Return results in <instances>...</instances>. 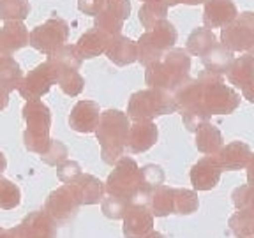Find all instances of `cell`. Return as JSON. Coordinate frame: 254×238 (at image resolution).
Returning <instances> with one entry per match:
<instances>
[{"instance_id": "6da1fadb", "label": "cell", "mask_w": 254, "mask_h": 238, "mask_svg": "<svg viewBox=\"0 0 254 238\" xmlns=\"http://www.w3.org/2000/svg\"><path fill=\"white\" fill-rule=\"evenodd\" d=\"M189 52L182 50V48H171L157 62L147 67V71H145V83L150 88L175 92L189 79Z\"/></svg>"}, {"instance_id": "7a4b0ae2", "label": "cell", "mask_w": 254, "mask_h": 238, "mask_svg": "<svg viewBox=\"0 0 254 238\" xmlns=\"http://www.w3.org/2000/svg\"><path fill=\"white\" fill-rule=\"evenodd\" d=\"M129 129H131V120L124 111L108 110L101 113L95 134L101 145V157L106 164H117V161L127 150Z\"/></svg>"}, {"instance_id": "3957f363", "label": "cell", "mask_w": 254, "mask_h": 238, "mask_svg": "<svg viewBox=\"0 0 254 238\" xmlns=\"http://www.w3.org/2000/svg\"><path fill=\"white\" fill-rule=\"evenodd\" d=\"M179 110L175 92L147 88L134 92L127 104V115L132 120H152L155 117L171 115Z\"/></svg>"}, {"instance_id": "277c9868", "label": "cell", "mask_w": 254, "mask_h": 238, "mask_svg": "<svg viewBox=\"0 0 254 238\" xmlns=\"http://www.w3.org/2000/svg\"><path fill=\"white\" fill-rule=\"evenodd\" d=\"M27 122V131L23 134L25 148L28 152L43 155L50 148V127H52V113L43 101H27L21 110Z\"/></svg>"}, {"instance_id": "5b68a950", "label": "cell", "mask_w": 254, "mask_h": 238, "mask_svg": "<svg viewBox=\"0 0 254 238\" xmlns=\"http://www.w3.org/2000/svg\"><path fill=\"white\" fill-rule=\"evenodd\" d=\"M177 28L171 21L163 20L155 27L147 30L138 41V62H141L145 67L157 62L168 50L175 46L177 43Z\"/></svg>"}, {"instance_id": "8992f818", "label": "cell", "mask_w": 254, "mask_h": 238, "mask_svg": "<svg viewBox=\"0 0 254 238\" xmlns=\"http://www.w3.org/2000/svg\"><path fill=\"white\" fill-rule=\"evenodd\" d=\"M203 83V106L210 115H230L240 104V95L224 83L219 74L205 71L199 76Z\"/></svg>"}, {"instance_id": "52a82bcc", "label": "cell", "mask_w": 254, "mask_h": 238, "mask_svg": "<svg viewBox=\"0 0 254 238\" xmlns=\"http://www.w3.org/2000/svg\"><path fill=\"white\" fill-rule=\"evenodd\" d=\"M106 192L110 196L132 199L139 189L145 187L141 170L132 157H120L106 180Z\"/></svg>"}, {"instance_id": "ba28073f", "label": "cell", "mask_w": 254, "mask_h": 238, "mask_svg": "<svg viewBox=\"0 0 254 238\" xmlns=\"http://www.w3.org/2000/svg\"><path fill=\"white\" fill-rule=\"evenodd\" d=\"M69 37V25L62 18H50L30 32V46L44 55H52Z\"/></svg>"}, {"instance_id": "9c48e42d", "label": "cell", "mask_w": 254, "mask_h": 238, "mask_svg": "<svg viewBox=\"0 0 254 238\" xmlns=\"http://www.w3.org/2000/svg\"><path fill=\"white\" fill-rule=\"evenodd\" d=\"M221 41L231 52H249L254 44V12L238 14L221 30Z\"/></svg>"}, {"instance_id": "30bf717a", "label": "cell", "mask_w": 254, "mask_h": 238, "mask_svg": "<svg viewBox=\"0 0 254 238\" xmlns=\"http://www.w3.org/2000/svg\"><path fill=\"white\" fill-rule=\"evenodd\" d=\"M79 206H81V201H79L78 194H76L74 185L65 183V185L50 192L46 205H44V210L52 215V219L57 224H65L78 214Z\"/></svg>"}, {"instance_id": "8fae6325", "label": "cell", "mask_w": 254, "mask_h": 238, "mask_svg": "<svg viewBox=\"0 0 254 238\" xmlns=\"http://www.w3.org/2000/svg\"><path fill=\"white\" fill-rule=\"evenodd\" d=\"M57 83V74L55 69L52 67V63L43 62L39 63L37 67H34L21 81L20 88V95L27 101H37L41 99L43 95H46L50 92V88Z\"/></svg>"}, {"instance_id": "7c38bea8", "label": "cell", "mask_w": 254, "mask_h": 238, "mask_svg": "<svg viewBox=\"0 0 254 238\" xmlns=\"http://www.w3.org/2000/svg\"><path fill=\"white\" fill-rule=\"evenodd\" d=\"M228 81L240 88L244 97L254 104V57L242 55L235 59L228 71Z\"/></svg>"}, {"instance_id": "4fadbf2b", "label": "cell", "mask_w": 254, "mask_h": 238, "mask_svg": "<svg viewBox=\"0 0 254 238\" xmlns=\"http://www.w3.org/2000/svg\"><path fill=\"white\" fill-rule=\"evenodd\" d=\"M154 228V215L147 205H131L124 215V237L147 238Z\"/></svg>"}, {"instance_id": "5bb4252c", "label": "cell", "mask_w": 254, "mask_h": 238, "mask_svg": "<svg viewBox=\"0 0 254 238\" xmlns=\"http://www.w3.org/2000/svg\"><path fill=\"white\" fill-rule=\"evenodd\" d=\"M157 125L152 120H134L127 136V152L129 154H141L147 152L157 143Z\"/></svg>"}, {"instance_id": "9a60e30c", "label": "cell", "mask_w": 254, "mask_h": 238, "mask_svg": "<svg viewBox=\"0 0 254 238\" xmlns=\"http://www.w3.org/2000/svg\"><path fill=\"white\" fill-rule=\"evenodd\" d=\"M222 166L219 164L217 157L206 155L199 159L190 170V183L196 190H210L221 180Z\"/></svg>"}, {"instance_id": "2e32d148", "label": "cell", "mask_w": 254, "mask_h": 238, "mask_svg": "<svg viewBox=\"0 0 254 238\" xmlns=\"http://www.w3.org/2000/svg\"><path fill=\"white\" fill-rule=\"evenodd\" d=\"M23 238H57V222L46 210H36L28 214L18 224Z\"/></svg>"}, {"instance_id": "e0dca14e", "label": "cell", "mask_w": 254, "mask_h": 238, "mask_svg": "<svg viewBox=\"0 0 254 238\" xmlns=\"http://www.w3.org/2000/svg\"><path fill=\"white\" fill-rule=\"evenodd\" d=\"M99 119H101L99 104L94 103V101H79L71 110L69 125H71L72 131L88 134V132H95Z\"/></svg>"}, {"instance_id": "ac0fdd59", "label": "cell", "mask_w": 254, "mask_h": 238, "mask_svg": "<svg viewBox=\"0 0 254 238\" xmlns=\"http://www.w3.org/2000/svg\"><path fill=\"white\" fill-rule=\"evenodd\" d=\"M30 44V34L21 21H5L0 28V60Z\"/></svg>"}, {"instance_id": "d6986e66", "label": "cell", "mask_w": 254, "mask_h": 238, "mask_svg": "<svg viewBox=\"0 0 254 238\" xmlns=\"http://www.w3.org/2000/svg\"><path fill=\"white\" fill-rule=\"evenodd\" d=\"M238 16L233 0H206L203 23L206 28H224Z\"/></svg>"}, {"instance_id": "ffe728a7", "label": "cell", "mask_w": 254, "mask_h": 238, "mask_svg": "<svg viewBox=\"0 0 254 238\" xmlns=\"http://www.w3.org/2000/svg\"><path fill=\"white\" fill-rule=\"evenodd\" d=\"M251 152L249 145L244 141H231L230 145L222 147L221 152L217 154V161L222 166V170L228 171H238L247 168L251 161Z\"/></svg>"}, {"instance_id": "44dd1931", "label": "cell", "mask_w": 254, "mask_h": 238, "mask_svg": "<svg viewBox=\"0 0 254 238\" xmlns=\"http://www.w3.org/2000/svg\"><path fill=\"white\" fill-rule=\"evenodd\" d=\"M106 55L115 65H120V67L129 65V63L138 60V43H134V41L126 36L111 37Z\"/></svg>"}, {"instance_id": "7402d4cb", "label": "cell", "mask_w": 254, "mask_h": 238, "mask_svg": "<svg viewBox=\"0 0 254 238\" xmlns=\"http://www.w3.org/2000/svg\"><path fill=\"white\" fill-rule=\"evenodd\" d=\"M110 41V36H106L104 32L94 27L92 30L85 32L83 36L79 37L78 43H76V50L81 55V59H94V57H99L101 53H106Z\"/></svg>"}, {"instance_id": "603a6c76", "label": "cell", "mask_w": 254, "mask_h": 238, "mask_svg": "<svg viewBox=\"0 0 254 238\" xmlns=\"http://www.w3.org/2000/svg\"><path fill=\"white\" fill-rule=\"evenodd\" d=\"M71 185H74L81 205H95V203L103 201L104 190H106V187L99 178H95L94 175L88 173H81Z\"/></svg>"}, {"instance_id": "cb8c5ba5", "label": "cell", "mask_w": 254, "mask_h": 238, "mask_svg": "<svg viewBox=\"0 0 254 238\" xmlns=\"http://www.w3.org/2000/svg\"><path fill=\"white\" fill-rule=\"evenodd\" d=\"M201 60L206 71L212 72V74L222 76V74H228L231 63L235 62V57L230 48H226L222 43H219L205 57H201Z\"/></svg>"}, {"instance_id": "d4e9b609", "label": "cell", "mask_w": 254, "mask_h": 238, "mask_svg": "<svg viewBox=\"0 0 254 238\" xmlns=\"http://www.w3.org/2000/svg\"><path fill=\"white\" fill-rule=\"evenodd\" d=\"M147 206L155 217H166L170 214H175V189L164 183L154 187Z\"/></svg>"}, {"instance_id": "484cf974", "label": "cell", "mask_w": 254, "mask_h": 238, "mask_svg": "<svg viewBox=\"0 0 254 238\" xmlns=\"http://www.w3.org/2000/svg\"><path fill=\"white\" fill-rule=\"evenodd\" d=\"M196 148L205 155H215L222 148V134L210 122H205L196 131Z\"/></svg>"}, {"instance_id": "4316f807", "label": "cell", "mask_w": 254, "mask_h": 238, "mask_svg": "<svg viewBox=\"0 0 254 238\" xmlns=\"http://www.w3.org/2000/svg\"><path fill=\"white\" fill-rule=\"evenodd\" d=\"M48 62L52 63V67L57 69V71H78L81 67V55L76 50V44L71 46V44H64L60 46L57 52H53L52 55H48Z\"/></svg>"}, {"instance_id": "83f0119b", "label": "cell", "mask_w": 254, "mask_h": 238, "mask_svg": "<svg viewBox=\"0 0 254 238\" xmlns=\"http://www.w3.org/2000/svg\"><path fill=\"white\" fill-rule=\"evenodd\" d=\"M175 97H177V104L179 110H189V108H196L203 104V83L201 79H187L186 83L175 90Z\"/></svg>"}, {"instance_id": "f1b7e54d", "label": "cell", "mask_w": 254, "mask_h": 238, "mask_svg": "<svg viewBox=\"0 0 254 238\" xmlns=\"http://www.w3.org/2000/svg\"><path fill=\"white\" fill-rule=\"evenodd\" d=\"M215 44H219V43H217V37L214 36V32H212L210 28L201 27V28H194V30L189 34L186 50L190 55L205 57Z\"/></svg>"}, {"instance_id": "f546056e", "label": "cell", "mask_w": 254, "mask_h": 238, "mask_svg": "<svg viewBox=\"0 0 254 238\" xmlns=\"http://www.w3.org/2000/svg\"><path fill=\"white\" fill-rule=\"evenodd\" d=\"M23 78L25 76L20 63L16 62L12 57L0 60V88H4L5 92L18 90Z\"/></svg>"}, {"instance_id": "4dcf8cb0", "label": "cell", "mask_w": 254, "mask_h": 238, "mask_svg": "<svg viewBox=\"0 0 254 238\" xmlns=\"http://www.w3.org/2000/svg\"><path fill=\"white\" fill-rule=\"evenodd\" d=\"M168 7L170 5L164 0H152V2H145L139 9V21H141L143 28L150 30L152 27L159 23V21L166 20Z\"/></svg>"}, {"instance_id": "1f68e13d", "label": "cell", "mask_w": 254, "mask_h": 238, "mask_svg": "<svg viewBox=\"0 0 254 238\" xmlns=\"http://www.w3.org/2000/svg\"><path fill=\"white\" fill-rule=\"evenodd\" d=\"M55 74L57 83H59L60 90L65 95L76 97V95L81 94V90L85 87V79L78 71H71V69H67V71H57L55 69Z\"/></svg>"}, {"instance_id": "d6a6232c", "label": "cell", "mask_w": 254, "mask_h": 238, "mask_svg": "<svg viewBox=\"0 0 254 238\" xmlns=\"http://www.w3.org/2000/svg\"><path fill=\"white\" fill-rule=\"evenodd\" d=\"M30 12L28 0H0V20L23 21Z\"/></svg>"}, {"instance_id": "836d02e7", "label": "cell", "mask_w": 254, "mask_h": 238, "mask_svg": "<svg viewBox=\"0 0 254 238\" xmlns=\"http://www.w3.org/2000/svg\"><path fill=\"white\" fill-rule=\"evenodd\" d=\"M20 201H21L20 187L0 175V208L2 210H12V208H16V206L20 205Z\"/></svg>"}, {"instance_id": "e575fe53", "label": "cell", "mask_w": 254, "mask_h": 238, "mask_svg": "<svg viewBox=\"0 0 254 238\" xmlns=\"http://www.w3.org/2000/svg\"><path fill=\"white\" fill-rule=\"evenodd\" d=\"M230 228L237 238L254 237V214L238 210L237 214L230 217Z\"/></svg>"}, {"instance_id": "d590c367", "label": "cell", "mask_w": 254, "mask_h": 238, "mask_svg": "<svg viewBox=\"0 0 254 238\" xmlns=\"http://www.w3.org/2000/svg\"><path fill=\"white\" fill-rule=\"evenodd\" d=\"M198 194L189 189H175V214L189 215L198 210Z\"/></svg>"}, {"instance_id": "8d00e7d4", "label": "cell", "mask_w": 254, "mask_h": 238, "mask_svg": "<svg viewBox=\"0 0 254 238\" xmlns=\"http://www.w3.org/2000/svg\"><path fill=\"white\" fill-rule=\"evenodd\" d=\"M101 206H103V214L106 215L108 219H113V221H117V219H124V215L127 214L129 206H131V199L108 194V198L103 199Z\"/></svg>"}, {"instance_id": "74e56055", "label": "cell", "mask_w": 254, "mask_h": 238, "mask_svg": "<svg viewBox=\"0 0 254 238\" xmlns=\"http://www.w3.org/2000/svg\"><path fill=\"white\" fill-rule=\"evenodd\" d=\"M122 25L124 21L120 18H117L115 14H111L110 11H103L99 16H95V28H99L101 32H104L110 37L120 36Z\"/></svg>"}, {"instance_id": "f35d334b", "label": "cell", "mask_w": 254, "mask_h": 238, "mask_svg": "<svg viewBox=\"0 0 254 238\" xmlns=\"http://www.w3.org/2000/svg\"><path fill=\"white\" fill-rule=\"evenodd\" d=\"M210 119V113L206 111V108L203 106H196V108H189V110H184L182 111V120H184V125L189 129V131L196 132L199 127L203 125L205 122H208Z\"/></svg>"}, {"instance_id": "ab89813d", "label": "cell", "mask_w": 254, "mask_h": 238, "mask_svg": "<svg viewBox=\"0 0 254 238\" xmlns=\"http://www.w3.org/2000/svg\"><path fill=\"white\" fill-rule=\"evenodd\" d=\"M233 203L237 206V210L240 212H251L254 214V185H242V187H237L233 190Z\"/></svg>"}, {"instance_id": "60d3db41", "label": "cell", "mask_w": 254, "mask_h": 238, "mask_svg": "<svg viewBox=\"0 0 254 238\" xmlns=\"http://www.w3.org/2000/svg\"><path fill=\"white\" fill-rule=\"evenodd\" d=\"M67 155H69L67 147L60 139H52L50 148L41 155V161L50 164V166H60L64 161H67Z\"/></svg>"}, {"instance_id": "b9f144b4", "label": "cell", "mask_w": 254, "mask_h": 238, "mask_svg": "<svg viewBox=\"0 0 254 238\" xmlns=\"http://www.w3.org/2000/svg\"><path fill=\"white\" fill-rule=\"evenodd\" d=\"M81 173V166L76 161H64L60 166H57V177L64 183H74Z\"/></svg>"}, {"instance_id": "7bdbcfd3", "label": "cell", "mask_w": 254, "mask_h": 238, "mask_svg": "<svg viewBox=\"0 0 254 238\" xmlns=\"http://www.w3.org/2000/svg\"><path fill=\"white\" fill-rule=\"evenodd\" d=\"M141 175H143V183H145V187H150V189H154V187L161 185V183L164 182V171H163V168L157 166V164H147V166H143Z\"/></svg>"}, {"instance_id": "ee69618b", "label": "cell", "mask_w": 254, "mask_h": 238, "mask_svg": "<svg viewBox=\"0 0 254 238\" xmlns=\"http://www.w3.org/2000/svg\"><path fill=\"white\" fill-rule=\"evenodd\" d=\"M106 11L126 21L131 14V2L129 0H106Z\"/></svg>"}, {"instance_id": "f6af8a7d", "label": "cell", "mask_w": 254, "mask_h": 238, "mask_svg": "<svg viewBox=\"0 0 254 238\" xmlns=\"http://www.w3.org/2000/svg\"><path fill=\"white\" fill-rule=\"evenodd\" d=\"M78 9L85 14L99 16L106 11V0H78Z\"/></svg>"}, {"instance_id": "bcb514c9", "label": "cell", "mask_w": 254, "mask_h": 238, "mask_svg": "<svg viewBox=\"0 0 254 238\" xmlns=\"http://www.w3.org/2000/svg\"><path fill=\"white\" fill-rule=\"evenodd\" d=\"M170 7L173 5H179V4H187V5H198V4H205L206 0H164Z\"/></svg>"}, {"instance_id": "7dc6e473", "label": "cell", "mask_w": 254, "mask_h": 238, "mask_svg": "<svg viewBox=\"0 0 254 238\" xmlns=\"http://www.w3.org/2000/svg\"><path fill=\"white\" fill-rule=\"evenodd\" d=\"M0 238H23V237H21L18 226H14V228H11V230H4V231H2Z\"/></svg>"}, {"instance_id": "c3c4849f", "label": "cell", "mask_w": 254, "mask_h": 238, "mask_svg": "<svg viewBox=\"0 0 254 238\" xmlns=\"http://www.w3.org/2000/svg\"><path fill=\"white\" fill-rule=\"evenodd\" d=\"M247 182H249L251 185H254V154L251 155V161H249V164H247Z\"/></svg>"}, {"instance_id": "681fc988", "label": "cell", "mask_w": 254, "mask_h": 238, "mask_svg": "<svg viewBox=\"0 0 254 238\" xmlns=\"http://www.w3.org/2000/svg\"><path fill=\"white\" fill-rule=\"evenodd\" d=\"M9 104V92H5L4 88H0V111L5 110Z\"/></svg>"}, {"instance_id": "f907efd6", "label": "cell", "mask_w": 254, "mask_h": 238, "mask_svg": "<svg viewBox=\"0 0 254 238\" xmlns=\"http://www.w3.org/2000/svg\"><path fill=\"white\" fill-rule=\"evenodd\" d=\"M5 168H7V159H5V155L0 152V175L4 173Z\"/></svg>"}, {"instance_id": "816d5d0a", "label": "cell", "mask_w": 254, "mask_h": 238, "mask_svg": "<svg viewBox=\"0 0 254 238\" xmlns=\"http://www.w3.org/2000/svg\"><path fill=\"white\" fill-rule=\"evenodd\" d=\"M147 238H166L163 233H159V231H152V233H148Z\"/></svg>"}, {"instance_id": "f5cc1de1", "label": "cell", "mask_w": 254, "mask_h": 238, "mask_svg": "<svg viewBox=\"0 0 254 238\" xmlns=\"http://www.w3.org/2000/svg\"><path fill=\"white\" fill-rule=\"evenodd\" d=\"M249 55H253V57H254V44H253V48L249 50Z\"/></svg>"}, {"instance_id": "db71d44e", "label": "cell", "mask_w": 254, "mask_h": 238, "mask_svg": "<svg viewBox=\"0 0 254 238\" xmlns=\"http://www.w3.org/2000/svg\"><path fill=\"white\" fill-rule=\"evenodd\" d=\"M2 231H4V228H0V235H2Z\"/></svg>"}, {"instance_id": "11a10c76", "label": "cell", "mask_w": 254, "mask_h": 238, "mask_svg": "<svg viewBox=\"0 0 254 238\" xmlns=\"http://www.w3.org/2000/svg\"><path fill=\"white\" fill-rule=\"evenodd\" d=\"M143 2H152V0H143Z\"/></svg>"}, {"instance_id": "9f6ffc18", "label": "cell", "mask_w": 254, "mask_h": 238, "mask_svg": "<svg viewBox=\"0 0 254 238\" xmlns=\"http://www.w3.org/2000/svg\"><path fill=\"white\" fill-rule=\"evenodd\" d=\"M251 238H253V237H251Z\"/></svg>"}]
</instances>
